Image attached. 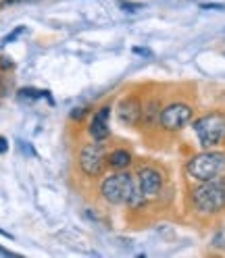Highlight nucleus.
Listing matches in <instances>:
<instances>
[{
  "mask_svg": "<svg viewBox=\"0 0 225 258\" xmlns=\"http://www.w3.org/2000/svg\"><path fill=\"white\" fill-rule=\"evenodd\" d=\"M190 206L196 215L213 217L225 211V177L211 181H198L190 191Z\"/></svg>",
  "mask_w": 225,
  "mask_h": 258,
  "instance_id": "f257e3e1",
  "label": "nucleus"
},
{
  "mask_svg": "<svg viewBox=\"0 0 225 258\" xmlns=\"http://www.w3.org/2000/svg\"><path fill=\"white\" fill-rule=\"evenodd\" d=\"M186 173L194 181H211L217 177H225V152L208 148L194 154L186 163Z\"/></svg>",
  "mask_w": 225,
  "mask_h": 258,
  "instance_id": "f03ea898",
  "label": "nucleus"
},
{
  "mask_svg": "<svg viewBox=\"0 0 225 258\" xmlns=\"http://www.w3.org/2000/svg\"><path fill=\"white\" fill-rule=\"evenodd\" d=\"M138 189V179L136 175H132L130 171H117L108 177H104L100 183V196L108 202V204H130L134 191Z\"/></svg>",
  "mask_w": 225,
  "mask_h": 258,
  "instance_id": "7ed1b4c3",
  "label": "nucleus"
},
{
  "mask_svg": "<svg viewBox=\"0 0 225 258\" xmlns=\"http://www.w3.org/2000/svg\"><path fill=\"white\" fill-rule=\"evenodd\" d=\"M192 129H194L198 144L204 150L217 148L225 142V112L223 110L206 112V115L198 117L192 123Z\"/></svg>",
  "mask_w": 225,
  "mask_h": 258,
  "instance_id": "20e7f679",
  "label": "nucleus"
},
{
  "mask_svg": "<svg viewBox=\"0 0 225 258\" xmlns=\"http://www.w3.org/2000/svg\"><path fill=\"white\" fill-rule=\"evenodd\" d=\"M192 117H194V108L190 104L171 102V104L160 108L158 125H160V129H165V132L175 134V132H182V129L192 121Z\"/></svg>",
  "mask_w": 225,
  "mask_h": 258,
  "instance_id": "39448f33",
  "label": "nucleus"
},
{
  "mask_svg": "<svg viewBox=\"0 0 225 258\" xmlns=\"http://www.w3.org/2000/svg\"><path fill=\"white\" fill-rule=\"evenodd\" d=\"M106 167V150L104 144L94 140L90 144H84V148L79 150V169L86 177H98L102 175Z\"/></svg>",
  "mask_w": 225,
  "mask_h": 258,
  "instance_id": "423d86ee",
  "label": "nucleus"
},
{
  "mask_svg": "<svg viewBox=\"0 0 225 258\" xmlns=\"http://www.w3.org/2000/svg\"><path fill=\"white\" fill-rule=\"evenodd\" d=\"M136 179H138V185H140L142 194L148 200L150 198H156L158 194H160V189H163V185H165L163 173H160L156 167H150V165L140 167L138 173H136Z\"/></svg>",
  "mask_w": 225,
  "mask_h": 258,
  "instance_id": "0eeeda50",
  "label": "nucleus"
},
{
  "mask_svg": "<svg viewBox=\"0 0 225 258\" xmlns=\"http://www.w3.org/2000/svg\"><path fill=\"white\" fill-rule=\"evenodd\" d=\"M142 112H144V104L140 102L138 96H125V98L117 104V119L127 127L140 125Z\"/></svg>",
  "mask_w": 225,
  "mask_h": 258,
  "instance_id": "6e6552de",
  "label": "nucleus"
},
{
  "mask_svg": "<svg viewBox=\"0 0 225 258\" xmlns=\"http://www.w3.org/2000/svg\"><path fill=\"white\" fill-rule=\"evenodd\" d=\"M108 119H110V106H102V108L96 110V115H94V119L90 123V136H92V140L104 142L110 136Z\"/></svg>",
  "mask_w": 225,
  "mask_h": 258,
  "instance_id": "1a4fd4ad",
  "label": "nucleus"
},
{
  "mask_svg": "<svg viewBox=\"0 0 225 258\" xmlns=\"http://www.w3.org/2000/svg\"><path fill=\"white\" fill-rule=\"evenodd\" d=\"M132 160H134V156H132L130 150L117 148V150H112V152L106 156V165H108L110 169H115V171H123V169H127V167L132 165Z\"/></svg>",
  "mask_w": 225,
  "mask_h": 258,
  "instance_id": "9d476101",
  "label": "nucleus"
},
{
  "mask_svg": "<svg viewBox=\"0 0 225 258\" xmlns=\"http://www.w3.org/2000/svg\"><path fill=\"white\" fill-rule=\"evenodd\" d=\"M160 102L158 100H148L146 104H144V112H142V123L150 127L154 125V121H158V115H160Z\"/></svg>",
  "mask_w": 225,
  "mask_h": 258,
  "instance_id": "9b49d317",
  "label": "nucleus"
},
{
  "mask_svg": "<svg viewBox=\"0 0 225 258\" xmlns=\"http://www.w3.org/2000/svg\"><path fill=\"white\" fill-rule=\"evenodd\" d=\"M211 246H213L215 250L225 252V227H221V229L211 237Z\"/></svg>",
  "mask_w": 225,
  "mask_h": 258,
  "instance_id": "f8f14e48",
  "label": "nucleus"
},
{
  "mask_svg": "<svg viewBox=\"0 0 225 258\" xmlns=\"http://www.w3.org/2000/svg\"><path fill=\"white\" fill-rule=\"evenodd\" d=\"M19 96L21 98H44V96H48V92H42V90H31V88H23L19 90Z\"/></svg>",
  "mask_w": 225,
  "mask_h": 258,
  "instance_id": "ddd939ff",
  "label": "nucleus"
},
{
  "mask_svg": "<svg viewBox=\"0 0 225 258\" xmlns=\"http://www.w3.org/2000/svg\"><path fill=\"white\" fill-rule=\"evenodd\" d=\"M119 9L127 11V13H136L140 9H144V3H132V0H119Z\"/></svg>",
  "mask_w": 225,
  "mask_h": 258,
  "instance_id": "4468645a",
  "label": "nucleus"
},
{
  "mask_svg": "<svg viewBox=\"0 0 225 258\" xmlns=\"http://www.w3.org/2000/svg\"><path fill=\"white\" fill-rule=\"evenodd\" d=\"M23 31H25V27H23V25H21V27H17V29H15V31H11V34H9V36H7L5 40H3V44H9V42H15V40H17V38H19V36L23 34Z\"/></svg>",
  "mask_w": 225,
  "mask_h": 258,
  "instance_id": "2eb2a0df",
  "label": "nucleus"
},
{
  "mask_svg": "<svg viewBox=\"0 0 225 258\" xmlns=\"http://www.w3.org/2000/svg\"><path fill=\"white\" fill-rule=\"evenodd\" d=\"M25 3H38V0H3V3H0V9L15 7V5H25Z\"/></svg>",
  "mask_w": 225,
  "mask_h": 258,
  "instance_id": "dca6fc26",
  "label": "nucleus"
},
{
  "mask_svg": "<svg viewBox=\"0 0 225 258\" xmlns=\"http://www.w3.org/2000/svg\"><path fill=\"white\" fill-rule=\"evenodd\" d=\"M202 11H225V5H221V3H206V5H202Z\"/></svg>",
  "mask_w": 225,
  "mask_h": 258,
  "instance_id": "f3484780",
  "label": "nucleus"
},
{
  "mask_svg": "<svg viewBox=\"0 0 225 258\" xmlns=\"http://www.w3.org/2000/svg\"><path fill=\"white\" fill-rule=\"evenodd\" d=\"M86 115V108H73V112H71V119H82Z\"/></svg>",
  "mask_w": 225,
  "mask_h": 258,
  "instance_id": "a211bd4d",
  "label": "nucleus"
},
{
  "mask_svg": "<svg viewBox=\"0 0 225 258\" xmlns=\"http://www.w3.org/2000/svg\"><path fill=\"white\" fill-rule=\"evenodd\" d=\"M9 150V142L3 138V136H0V154H5Z\"/></svg>",
  "mask_w": 225,
  "mask_h": 258,
  "instance_id": "6ab92c4d",
  "label": "nucleus"
},
{
  "mask_svg": "<svg viewBox=\"0 0 225 258\" xmlns=\"http://www.w3.org/2000/svg\"><path fill=\"white\" fill-rule=\"evenodd\" d=\"M134 52H138V54H144V56H150V50H144V48H134Z\"/></svg>",
  "mask_w": 225,
  "mask_h": 258,
  "instance_id": "aec40b11",
  "label": "nucleus"
},
{
  "mask_svg": "<svg viewBox=\"0 0 225 258\" xmlns=\"http://www.w3.org/2000/svg\"><path fill=\"white\" fill-rule=\"evenodd\" d=\"M0 256H15L11 250H5V248H0Z\"/></svg>",
  "mask_w": 225,
  "mask_h": 258,
  "instance_id": "412c9836",
  "label": "nucleus"
}]
</instances>
